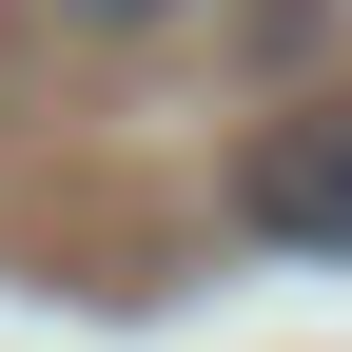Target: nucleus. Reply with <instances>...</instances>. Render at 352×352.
<instances>
[{"label": "nucleus", "instance_id": "obj_1", "mask_svg": "<svg viewBox=\"0 0 352 352\" xmlns=\"http://www.w3.org/2000/svg\"><path fill=\"white\" fill-rule=\"evenodd\" d=\"M235 215L274 254H352V98H294V118H254V157H235Z\"/></svg>", "mask_w": 352, "mask_h": 352}, {"label": "nucleus", "instance_id": "obj_2", "mask_svg": "<svg viewBox=\"0 0 352 352\" xmlns=\"http://www.w3.org/2000/svg\"><path fill=\"white\" fill-rule=\"evenodd\" d=\"M59 20H176V0H59Z\"/></svg>", "mask_w": 352, "mask_h": 352}]
</instances>
